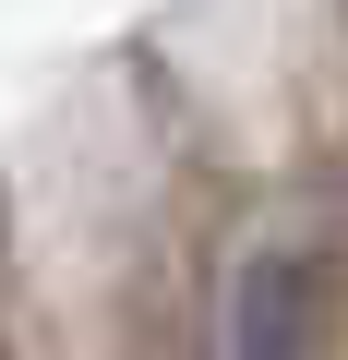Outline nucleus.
Returning a JSON list of instances; mask_svg holds the SVG:
<instances>
[{
  "label": "nucleus",
  "mask_w": 348,
  "mask_h": 360,
  "mask_svg": "<svg viewBox=\"0 0 348 360\" xmlns=\"http://www.w3.org/2000/svg\"><path fill=\"white\" fill-rule=\"evenodd\" d=\"M240 360H336V264L264 252L240 276Z\"/></svg>",
  "instance_id": "1"
}]
</instances>
